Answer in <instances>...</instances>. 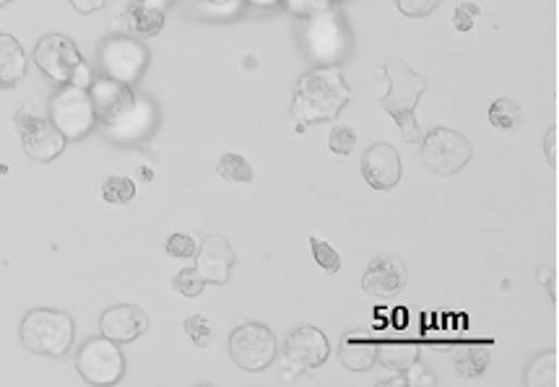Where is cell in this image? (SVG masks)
<instances>
[{"label": "cell", "mask_w": 559, "mask_h": 387, "mask_svg": "<svg viewBox=\"0 0 559 387\" xmlns=\"http://www.w3.org/2000/svg\"><path fill=\"white\" fill-rule=\"evenodd\" d=\"M351 89L346 86L338 65H323L305 73L297 82L291 99V117L302 125L336 120L338 112L349 104Z\"/></svg>", "instance_id": "obj_1"}, {"label": "cell", "mask_w": 559, "mask_h": 387, "mask_svg": "<svg viewBox=\"0 0 559 387\" xmlns=\"http://www.w3.org/2000/svg\"><path fill=\"white\" fill-rule=\"evenodd\" d=\"M383 73L388 78V95L381 99V107L388 115L396 120L401 128L403 138L409 143L422 141V128L417 123V104L419 97L427 89V82L414 68L403 63V60L390 58L383 63Z\"/></svg>", "instance_id": "obj_2"}, {"label": "cell", "mask_w": 559, "mask_h": 387, "mask_svg": "<svg viewBox=\"0 0 559 387\" xmlns=\"http://www.w3.org/2000/svg\"><path fill=\"white\" fill-rule=\"evenodd\" d=\"M22 344L39 357H63L73 344V317L69 312L39 310L26 312L22 320Z\"/></svg>", "instance_id": "obj_3"}, {"label": "cell", "mask_w": 559, "mask_h": 387, "mask_svg": "<svg viewBox=\"0 0 559 387\" xmlns=\"http://www.w3.org/2000/svg\"><path fill=\"white\" fill-rule=\"evenodd\" d=\"M37 68L50 76L58 84H76L82 89H89L91 73L86 68L82 52L76 42L65 35H48L37 42L35 48Z\"/></svg>", "instance_id": "obj_4"}, {"label": "cell", "mask_w": 559, "mask_h": 387, "mask_svg": "<svg viewBox=\"0 0 559 387\" xmlns=\"http://www.w3.org/2000/svg\"><path fill=\"white\" fill-rule=\"evenodd\" d=\"M50 120L52 125L63 133L65 141H78V138L89 136L91 128L97 125L89 91L76 84H63V89L52 97Z\"/></svg>", "instance_id": "obj_5"}, {"label": "cell", "mask_w": 559, "mask_h": 387, "mask_svg": "<svg viewBox=\"0 0 559 387\" xmlns=\"http://www.w3.org/2000/svg\"><path fill=\"white\" fill-rule=\"evenodd\" d=\"M276 336L261 323H243L229 336V357L239 370L261 372L276 359Z\"/></svg>", "instance_id": "obj_6"}, {"label": "cell", "mask_w": 559, "mask_h": 387, "mask_svg": "<svg viewBox=\"0 0 559 387\" xmlns=\"http://www.w3.org/2000/svg\"><path fill=\"white\" fill-rule=\"evenodd\" d=\"M471 157H474V146H471L469 138L450 128H435L424 138L422 159L427 170L435 172V175H456V172H461L471 162Z\"/></svg>", "instance_id": "obj_7"}, {"label": "cell", "mask_w": 559, "mask_h": 387, "mask_svg": "<svg viewBox=\"0 0 559 387\" xmlns=\"http://www.w3.org/2000/svg\"><path fill=\"white\" fill-rule=\"evenodd\" d=\"M76 370L89 385H115L125 375V357L115 340L91 338L78 351Z\"/></svg>", "instance_id": "obj_8"}, {"label": "cell", "mask_w": 559, "mask_h": 387, "mask_svg": "<svg viewBox=\"0 0 559 387\" xmlns=\"http://www.w3.org/2000/svg\"><path fill=\"white\" fill-rule=\"evenodd\" d=\"M13 120H16V130L18 136H22V146L32 162H52V159L63 153L65 143H69L63 133L52 125V120L37 117L26 110H18Z\"/></svg>", "instance_id": "obj_9"}, {"label": "cell", "mask_w": 559, "mask_h": 387, "mask_svg": "<svg viewBox=\"0 0 559 387\" xmlns=\"http://www.w3.org/2000/svg\"><path fill=\"white\" fill-rule=\"evenodd\" d=\"M86 91H89L97 120L104 125L123 123L136 110V95H133L128 84L117 82V78H97V82L89 84Z\"/></svg>", "instance_id": "obj_10"}, {"label": "cell", "mask_w": 559, "mask_h": 387, "mask_svg": "<svg viewBox=\"0 0 559 387\" xmlns=\"http://www.w3.org/2000/svg\"><path fill=\"white\" fill-rule=\"evenodd\" d=\"M149 63V52L141 42L131 37H110L102 45V65L110 78H117L123 84H133L141 78V73Z\"/></svg>", "instance_id": "obj_11"}, {"label": "cell", "mask_w": 559, "mask_h": 387, "mask_svg": "<svg viewBox=\"0 0 559 387\" xmlns=\"http://www.w3.org/2000/svg\"><path fill=\"white\" fill-rule=\"evenodd\" d=\"M328 353H331V346H328V338H325V333L312 328V325H302V328H297L289 338H286L284 364L286 370L291 372L315 370V366L325 364Z\"/></svg>", "instance_id": "obj_12"}, {"label": "cell", "mask_w": 559, "mask_h": 387, "mask_svg": "<svg viewBox=\"0 0 559 387\" xmlns=\"http://www.w3.org/2000/svg\"><path fill=\"white\" fill-rule=\"evenodd\" d=\"M237 255L232 245L222 235H209L196 252V271L201 273L206 284L224 286L229 282V273L235 269Z\"/></svg>", "instance_id": "obj_13"}, {"label": "cell", "mask_w": 559, "mask_h": 387, "mask_svg": "<svg viewBox=\"0 0 559 387\" xmlns=\"http://www.w3.org/2000/svg\"><path fill=\"white\" fill-rule=\"evenodd\" d=\"M305 48L310 50V55L315 60H323V63H331V60L341 58L346 48V39L341 26L328 11L318 13V16H310L308 32H305Z\"/></svg>", "instance_id": "obj_14"}, {"label": "cell", "mask_w": 559, "mask_h": 387, "mask_svg": "<svg viewBox=\"0 0 559 387\" xmlns=\"http://www.w3.org/2000/svg\"><path fill=\"white\" fill-rule=\"evenodd\" d=\"M99 330H102L104 338L115 340V344H131V340H136L149 330V315L136 304H115L102 312Z\"/></svg>", "instance_id": "obj_15"}, {"label": "cell", "mask_w": 559, "mask_h": 387, "mask_svg": "<svg viewBox=\"0 0 559 387\" xmlns=\"http://www.w3.org/2000/svg\"><path fill=\"white\" fill-rule=\"evenodd\" d=\"M362 177L370 188L390 190L401 179V157L390 143H375L362 157Z\"/></svg>", "instance_id": "obj_16"}, {"label": "cell", "mask_w": 559, "mask_h": 387, "mask_svg": "<svg viewBox=\"0 0 559 387\" xmlns=\"http://www.w3.org/2000/svg\"><path fill=\"white\" fill-rule=\"evenodd\" d=\"M406 265L398 255H381L368 265L362 276V289L372 297H393L403 289Z\"/></svg>", "instance_id": "obj_17"}, {"label": "cell", "mask_w": 559, "mask_h": 387, "mask_svg": "<svg viewBox=\"0 0 559 387\" xmlns=\"http://www.w3.org/2000/svg\"><path fill=\"white\" fill-rule=\"evenodd\" d=\"M338 357L346 364V370L351 372H368L372 364L377 362V344L364 333H346L338 346Z\"/></svg>", "instance_id": "obj_18"}, {"label": "cell", "mask_w": 559, "mask_h": 387, "mask_svg": "<svg viewBox=\"0 0 559 387\" xmlns=\"http://www.w3.org/2000/svg\"><path fill=\"white\" fill-rule=\"evenodd\" d=\"M26 76V52L16 37L0 32V86L13 89Z\"/></svg>", "instance_id": "obj_19"}, {"label": "cell", "mask_w": 559, "mask_h": 387, "mask_svg": "<svg viewBox=\"0 0 559 387\" xmlns=\"http://www.w3.org/2000/svg\"><path fill=\"white\" fill-rule=\"evenodd\" d=\"M125 16H128L131 32L138 37H154L164 29V11L157 9V5L144 3V0L141 3L131 5Z\"/></svg>", "instance_id": "obj_20"}, {"label": "cell", "mask_w": 559, "mask_h": 387, "mask_svg": "<svg viewBox=\"0 0 559 387\" xmlns=\"http://www.w3.org/2000/svg\"><path fill=\"white\" fill-rule=\"evenodd\" d=\"M417 359H419L417 346H409V344H385V346H381V344H377V362H381L383 366H388V370L403 372V370H409V366L414 364Z\"/></svg>", "instance_id": "obj_21"}, {"label": "cell", "mask_w": 559, "mask_h": 387, "mask_svg": "<svg viewBox=\"0 0 559 387\" xmlns=\"http://www.w3.org/2000/svg\"><path fill=\"white\" fill-rule=\"evenodd\" d=\"M216 175L226 183H252V166L239 153H224L216 164Z\"/></svg>", "instance_id": "obj_22"}, {"label": "cell", "mask_w": 559, "mask_h": 387, "mask_svg": "<svg viewBox=\"0 0 559 387\" xmlns=\"http://www.w3.org/2000/svg\"><path fill=\"white\" fill-rule=\"evenodd\" d=\"M525 383L534 387H557V351H547L529 366Z\"/></svg>", "instance_id": "obj_23"}, {"label": "cell", "mask_w": 559, "mask_h": 387, "mask_svg": "<svg viewBox=\"0 0 559 387\" xmlns=\"http://www.w3.org/2000/svg\"><path fill=\"white\" fill-rule=\"evenodd\" d=\"M521 120H523V110L508 97H500L495 104L489 107V123L495 125V128H500V130L518 128Z\"/></svg>", "instance_id": "obj_24"}, {"label": "cell", "mask_w": 559, "mask_h": 387, "mask_svg": "<svg viewBox=\"0 0 559 387\" xmlns=\"http://www.w3.org/2000/svg\"><path fill=\"white\" fill-rule=\"evenodd\" d=\"M102 198L112 205H125L136 198V183L131 177L112 175L102 183Z\"/></svg>", "instance_id": "obj_25"}, {"label": "cell", "mask_w": 559, "mask_h": 387, "mask_svg": "<svg viewBox=\"0 0 559 387\" xmlns=\"http://www.w3.org/2000/svg\"><path fill=\"white\" fill-rule=\"evenodd\" d=\"M310 245H312V258H315V263L321 265L328 276H334V273L341 271V255H338L334 247L318 237H310Z\"/></svg>", "instance_id": "obj_26"}, {"label": "cell", "mask_w": 559, "mask_h": 387, "mask_svg": "<svg viewBox=\"0 0 559 387\" xmlns=\"http://www.w3.org/2000/svg\"><path fill=\"white\" fill-rule=\"evenodd\" d=\"M487 364H489V353H487V349H482V346H476V349H469L456 362L458 372H461L463 377H479L484 370H487Z\"/></svg>", "instance_id": "obj_27"}, {"label": "cell", "mask_w": 559, "mask_h": 387, "mask_svg": "<svg viewBox=\"0 0 559 387\" xmlns=\"http://www.w3.org/2000/svg\"><path fill=\"white\" fill-rule=\"evenodd\" d=\"M172 286H175V291L183 294V297L196 299V297H201V294H203L206 282L201 278V273H198L196 269H185V271L177 273L175 282H172Z\"/></svg>", "instance_id": "obj_28"}, {"label": "cell", "mask_w": 559, "mask_h": 387, "mask_svg": "<svg viewBox=\"0 0 559 387\" xmlns=\"http://www.w3.org/2000/svg\"><path fill=\"white\" fill-rule=\"evenodd\" d=\"M355 146H357V130L351 128V125H336V128L331 130L328 149L338 153V157H349V153L355 151Z\"/></svg>", "instance_id": "obj_29"}, {"label": "cell", "mask_w": 559, "mask_h": 387, "mask_svg": "<svg viewBox=\"0 0 559 387\" xmlns=\"http://www.w3.org/2000/svg\"><path fill=\"white\" fill-rule=\"evenodd\" d=\"M185 333H188V338L192 340L196 346H201V349H206V346L214 340V328H211V323L201 315H192L185 320Z\"/></svg>", "instance_id": "obj_30"}, {"label": "cell", "mask_w": 559, "mask_h": 387, "mask_svg": "<svg viewBox=\"0 0 559 387\" xmlns=\"http://www.w3.org/2000/svg\"><path fill=\"white\" fill-rule=\"evenodd\" d=\"M284 5L297 16L310 18L331 9V0H284Z\"/></svg>", "instance_id": "obj_31"}, {"label": "cell", "mask_w": 559, "mask_h": 387, "mask_svg": "<svg viewBox=\"0 0 559 387\" xmlns=\"http://www.w3.org/2000/svg\"><path fill=\"white\" fill-rule=\"evenodd\" d=\"M398 11L409 18H424L440 5V0H396Z\"/></svg>", "instance_id": "obj_32"}, {"label": "cell", "mask_w": 559, "mask_h": 387, "mask_svg": "<svg viewBox=\"0 0 559 387\" xmlns=\"http://www.w3.org/2000/svg\"><path fill=\"white\" fill-rule=\"evenodd\" d=\"M167 252L172 258L188 260L198 252V245H196V239L188 237V235H172L167 239Z\"/></svg>", "instance_id": "obj_33"}, {"label": "cell", "mask_w": 559, "mask_h": 387, "mask_svg": "<svg viewBox=\"0 0 559 387\" xmlns=\"http://www.w3.org/2000/svg\"><path fill=\"white\" fill-rule=\"evenodd\" d=\"M476 13H479V5L474 3H461L452 13V26H456L458 32H471V26L476 22Z\"/></svg>", "instance_id": "obj_34"}, {"label": "cell", "mask_w": 559, "mask_h": 387, "mask_svg": "<svg viewBox=\"0 0 559 387\" xmlns=\"http://www.w3.org/2000/svg\"><path fill=\"white\" fill-rule=\"evenodd\" d=\"M544 151H547V164L551 170H557V125L549 128L547 138H544Z\"/></svg>", "instance_id": "obj_35"}, {"label": "cell", "mask_w": 559, "mask_h": 387, "mask_svg": "<svg viewBox=\"0 0 559 387\" xmlns=\"http://www.w3.org/2000/svg\"><path fill=\"white\" fill-rule=\"evenodd\" d=\"M69 3L78 13H95V11H102L104 5H108V0H69Z\"/></svg>", "instance_id": "obj_36"}, {"label": "cell", "mask_w": 559, "mask_h": 387, "mask_svg": "<svg viewBox=\"0 0 559 387\" xmlns=\"http://www.w3.org/2000/svg\"><path fill=\"white\" fill-rule=\"evenodd\" d=\"M542 276L547 278V286H549L551 299H557V276H555V271H551V269H542Z\"/></svg>", "instance_id": "obj_37"}, {"label": "cell", "mask_w": 559, "mask_h": 387, "mask_svg": "<svg viewBox=\"0 0 559 387\" xmlns=\"http://www.w3.org/2000/svg\"><path fill=\"white\" fill-rule=\"evenodd\" d=\"M144 3H149V5H157V9H167V5L172 3V0H144Z\"/></svg>", "instance_id": "obj_38"}, {"label": "cell", "mask_w": 559, "mask_h": 387, "mask_svg": "<svg viewBox=\"0 0 559 387\" xmlns=\"http://www.w3.org/2000/svg\"><path fill=\"white\" fill-rule=\"evenodd\" d=\"M252 5H261V9H269V5H276L278 0H248Z\"/></svg>", "instance_id": "obj_39"}, {"label": "cell", "mask_w": 559, "mask_h": 387, "mask_svg": "<svg viewBox=\"0 0 559 387\" xmlns=\"http://www.w3.org/2000/svg\"><path fill=\"white\" fill-rule=\"evenodd\" d=\"M206 3H214V5H226V3H232V0H206Z\"/></svg>", "instance_id": "obj_40"}, {"label": "cell", "mask_w": 559, "mask_h": 387, "mask_svg": "<svg viewBox=\"0 0 559 387\" xmlns=\"http://www.w3.org/2000/svg\"><path fill=\"white\" fill-rule=\"evenodd\" d=\"M11 3V0H0V9H3V5H9Z\"/></svg>", "instance_id": "obj_41"}]
</instances>
